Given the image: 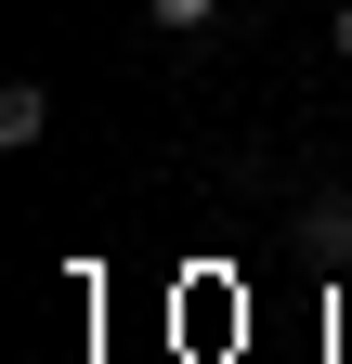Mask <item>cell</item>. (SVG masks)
<instances>
[{
    "instance_id": "obj_1",
    "label": "cell",
    "mask_w": 352,
    "mask_h": 364,
    "mask_svg": "<svg viewBox=\"0 0 352 364\" xmlns=\"http://www.w3.org/2000/svg\"><path fill=\"white\" fill-rule=\"evenodd\" d=\"M39 130H53V91H39V78H14V91H0V144H14V156H26V144H39Z\"/></svg>"
},
{
    "instance_id": "obj_2",
    "label": "cell",
    "mask_w": 352,
    "mask_h": 364,
    "mask_svg": "<svg viewBox=\"0 0 352 364\" xmlns=\"http://www.w3.org/2000/svg\"><path fill=\"white\" fill-rule=\"evenodd\" d=\"M144 26H170V39H209V26H222V0H144Z\"/></svg>"
},
{
    "instance_id": "obj_3",
    "label": "cell",
    "mask_w": 352,
    "mask_h": 364,
    "mask_svg": "<svg viewBox=\"0 0 352 364\" xmlns=\"http://www.w3.org/2000/svg\"><path fill=\"white\" fill-rule=\"evenodd\" d=\"M326 39H339V65H352V0H339V14H326Z\"/></svg>"
}]
</instances>
